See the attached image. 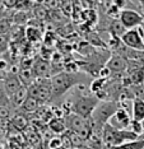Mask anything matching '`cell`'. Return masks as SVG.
<instances>
[{
	"mask_svg": "<svg viewBox=\"0 0 144 149\" xmlns=\"http://www.w3.org/2000/svg\"><path fill=\"white\" fill-rule=\"evenodd\" d=\"M9 35H0V55L8 51L9 49Z\"/></svg>",
	"mask_w": 144,
	"mask_h": 149,
	"instance_id": "obj_22",
	"label": "cell"
},
{
	"mask_svg": "<svg viewBox=\"0 0 144 149\" xmlns=\"http://www.w3.org/2000/svg\"><path fill=\"white\" fill-rule=\"evenodd\" d=\"M139 136L135 135L134 133L129 130H119V129L112 127L110 124L105 125L103 130H102V140L103 144L107 147H120V145L129 143V141H134L138 140Z\"/></svg>",
	"mask_w": 144,
	"mask_h": 149,
	"instance_id": "obj_4",
	"label": "cell"
},
{
	"mask_svg": "<svg viewBox=\"0 0 144 149\" xmlns=\"http://www.w3.org/2000/svg\"><path fill=\"white\" fill-rule=\"evenodd\" d=\"M105 66L111 72L112 74H125L128 70V60L124 56L114 54L111 57H108V60L106 61Z\"/></svg>",
	"mask_w": 144,
	"mask_h": 149,
	"instance_id": "obj_10",
	"label": "cell"
},
{
	"mask_svg": "<svg viewBox=\"0 0 144 149\" xmlns=\"http://www.w3.org/2000/svg\"><path fill=\"white\" fill-rule=\"evenodd\" d=\"M131 118L139 123L144 121V101L139 100V98H134L133 100V115Z\"/></svg>",
	"mask_w": 144,
	"mask_h": 149,
	"instance_id": "obj_13",
	"label": "cell"
},
{
	"mask_svg": "<svg viewBox=\"0 0 144 149\" xmlns=\"http://www.w3.org/2000/svg\"><path fill=\"white\" fill-rule=\"evenodd\" d=\"M22 87H23V84L20 83L19 77L17 75V74L8 73L4 75V78H3V89L5 91V93L8 97H10L12 94H14L17 91Z\"/></svg>",
	"mask_w": 144,
	"mask_h": 149,
	"instance_id": "obj_11",
	"label": "cell"
},
{
	"mask_svg": "<svg viewBox=\"0 0 144 149\" xmlns=\"http://www.w3.org/2000/svg\"><path fill=\"white\" fill-rule=\"evenodd\" d=\"M10 123H12V125L15 129H18V130H23V129L27 126V118L23 116V115H15L14 117H12Z\"/></svg>",
	"mask_w": 144,
	"mask_h": 149,
	"instance_id": "obj_19",
	"label": "cell"
},
{
	"mask_svg": "<svg viewBox=\"0 0 144 149\" xmlns=\"http://www.w3.org/2000/svg\"><path fill=\"white\" fill-rule=\"evenodd\" d=\"M83 89L84 86H78L74 88L69 100L64 103V108L66 110V113H74L84 118H91L94 108L101 101L96 94H87L83 92Z\"/></svg>",
	"mask_w": 144,
	"mask_h": 149,
	"instance_id": "obj_1",
	"label": "cell"
},
{
	"mask_svg": "<svg viewBox=\"0 0 144 149\" xmlns=\"http://www.w3.org/2000/svg\"><path fill=\"white\" fill-rule=\"evenodd\" d=\"M27 98H28V88L23 86L22 88H19L14 94H12V96L9 97V100H10V104L14 108H20Z\"/></svg>",
	"mask_w": 144,
	"mask_h": 149,
	"instance_id": "obj_12",
	"label": "cell"
},
{
	"mask_svg": "<svg viewBox=\"0 0 144 149\" xmlns=\"http://www.w3.org/2000/svg\"><path fill=\"white\" fill-rule=\"evenodd\" d=\"M63 145V141H61L60 138H52L50 141V148L51 149H57Z\"/></svg>",
	"mask_w": 144,
	"mask_h": 149,
	"instance_id": "obj_26",
	"label": "cell"
},
{
	"mask_svg": "<svg viewBox=\"0 0 144 149\" xmlns=\"http://www.w3.org/2000/svg\"><path fill=\"white\" fill-rule=\"evenodd\" d=\"M119 21L121 22L122 26L129 31V29H134V28H138V27H142L144 18H143V15L136 10L122 9V12L120 13Z\"/></svg>",
	"mask_w": 144,
	"mask_h": 149,
	"instance_id": "obj_8",
	"label": "cell"
},
{
	"mask_svg": "<svg viewBox=\"0 0 144 149\" xmlns=\"http://www.w3.org/2000/svg\"><path fill=\"white\" fill-rule=\"evenodd\" d=\"M106 82H107V79H102V78H94V79L92 80L91 86H89L91 93L97 94L98 92H101V91L103 89Z\"/></svg>",
	"mask_w": 144,
	"mask_h": 149,
	"instance_id": "obj_18",
	"label": "cell"
},
{
	"mask_svg": "<svg viewBox=\"0 0 144 149\" xmlns=\"http://www.w3.org/2000/svg\"><path fill=\"white\" fill-rule=\"evenodd\" d=\"M40 108H41V103L38 101L28 96V98L24 101V103L22 104L20 110H22L23 112H27V113H33V112H36V111H38Z\"/></svg>",
	"mask_w": 144,
	"mask_h": 149,
	"instance_id": "obj_17",
	"label": "cell"
},
{
	"mask_svg": "<svg viewBox=\"0 0 144 149\" xmlns=\"http://www.w3.org/2000/svg\"><path fill=\"white\" fill-rule=\"evenodd\" d=\"M9 120H12V112H10L9 107L0 106V123H5Z\"/></svg>",
	"mask_w": 144,
	"mask_h": 149,
	"instance_id": "obj_21",
	"label": "cell"
},
{
	"mask_svg": "<svg viewBox=\"0 0 144 149\" xmlns=\"http://www.w3.org/2000/svg\"><path fill=\"white\" fill-rule=\"evenodd\" d=\"M28 96L37 100L40 103L51 100V78L36 79L35 84L28 88Z\"/></svg>",
	"mask_w": 144,
	"mask_h": 149,
	"instance_id": "obj_6",
	"label": "cell"
},
{
	"mask_svg": "<svg viewBox=\"0 0 144 149\" xmlns=\"http://www.w3.org/2000/svg\"><path fill=\"white\" fill-rule=\"evenodd\" d=\"M119 107L120 103L115 102V101H101L98 103V106L94 108L93 113L91 116L92 126H93L92 127V133L102 134L103 126L110 123V120L116 113Z\"/></svg>",
	"mask_w": 144,
	"mask_h": 149,
	"instance_id": "obj_3",
	"label": "cell"
},
{
	"mask_svg": "<svg viewBox=\"0 0 144 149\" xmlns=\"http://www.w3.org/2000/svg\"><path fill=\"white\" fill-rule=\"evenodd\" d=\"M88 40H89V41L92 42V45H98V46L105 47V49L107 47V45H106V43L102 41L101 38H99L97 33H92V35H89V36H88Z\"/></svg>",
	"mask_w": 144,
	"mask_h": 149,
	"instance_id": "obj_24",
	"label": "cell"
},
{
	"mask_svg": "<svg viewBox=\"0 0 144 149\" xmlns=\"http://www.w3.org/2000/svg\"><path fill=\"white\" fill-rule=\"evenodd\" d=\"M18 77H19L20 83H22L24 87H27V88H29L32 84H35L36 79H37L36 75H35V72H33V69H20Z\"/></svg>",
	"mask_w": 144,
	"mask_h": 149,
	"instance_id": "obj_14",
	"label": "cell"
},
{
	"mask_svg": "<svg viewBox=\"0 0 144 149\" xmlns=\"http://www.w3.org/2000/svg\"><path fill=\"white\" fill-rule=\"evenodd\" d=\"M121 41L129 49L144 51V28L138 27V28L126 31L125 35L121 37Z\"/></svg>",
	"mask_w": 144,
	"mask_h": 149,
	"instance_id": "obj_7",
	"label": "cell"
},
{
	"mask_svg": "<svg viewBox=\"0 0 144 149\" xmlns=\"http://www.w3.org/2000/svg\"><path fill=\"white\" fill-rule=\"evenodd\" d=\"M10 21L8 19H0V35H9L10 32Z\"/></svg>",
	"mask_w": 144,
	"mask_h": 149,
	"instance_id": "obj_23",
	"label": "cell"
},
{
	"mask_svg": "<svg viewBox=\"0 0 144 149\" xmlns=\"http://www.w3.org/2000/svg\"><path fill=\"white\" fill-rule=\"evenodd\" d=\"M128 130L131 131V133H134L135 135H138V136H142V135L144 134L143 124L139 123V121H135V120H131V124H130Z\"/></svg>",
	"mask_w": 144,
	"mask_h": 149,
	"instance_id": "obj_20",
	"label": "cell"
},
{
	"mask_svg": "<svg viewBox=\"0 0 144 149\" xmlns=\"http://www.w3.org/2000/svg\"><path fill=\"white\" fill-rule=\"evenodd\" d=\"M64 120L66 124L68 130L73 134H77L83 140H88L92 135V121L91 118H84L74 113L64 115Z\"/></svg>",
	"mask_w": 144,
	"mask_h": 149,
	"instance_id": "obj_5",
	"label": "cell"
},
{
	"mask_svg": "<svg viewBox=\"0 0 144 149\" xmlns=\"http://www.w3.org/2000/svg\"><path fill=\"white\" fill-rule=\"evenodd\" d=\"M49 127H50V130L55 134H63L64 131L68 129L64 117H54L52 120L49 123Z\"/></svg>",
	"mask_w": 144,
	"mask_h": 149,
	"instance_id": "obj_16",
	"label": "cell"
},
{
	"mask_svg": "<svg viewBox=\"0 0 144 149\" xmlns=\"http://www.w3.org/2000/svg\"><path fill=\"white\" fill-rule=\"evenodd\" d=\"M33 72H35V75L37 79H43V78H47L49 75V72H50V64L43 61V60H40L37 61L35 65H33Z\"/></svg>",
	"mask_w": 144,
	"mask_h": 149,
	"instance_id": "obj_15",
	"label": "cell"
},
{
	"mask_svg": "<svg viewBox=\"0 0 144 149\" xmlns=\"http://www.w3.org/2000/svg\"><path fill=\"white\" fill-rule=\"evenodd\" d=\"M131 120L133 118L130 117L129 112L126 111L125 107H122L120 104L119 110L116 111V113L112 116V118L110 120V125L115 129H119V130H128L130 124H131Z\"/></svg>",
	"mask_w": 144,
	"mask_h": 149,
	"instance_id": "obj_9",
	"label": "cell"
},
{
	"mask_svg": "<svg viewBox=\"0 0 144 149\" xmlns=\"http://www.w3.org/2000/svg\"><path fill=\"white\" fill-rule=\"evenodd\" d=\"M9 104H10L9 97L6 96L5 91L3 89V87H0V106H6V107H9Z\"/></svg>",
	"mask_w": 144,
	"mask_h": 149,
	"instance_id": "obj_25",
	"label": "cell"
},
{
	"mask_svg": "<svg viewBox=\"0 0 144 149\" xmlns=\"http://www.w3.org/2000/svg\"><path fill=\"white\" fill-rule=\"evenodd\" d=\"M92 80L87 74L74 73V72H60L56 75L51 77V101L59 100L66 92L78 86H85L92 83Z\"/></svg>",
	"mask_w": 144,
	"mask_h": 149,
	"instance_id": "obj_2",
	"label": "cell"
}]
</instances>
